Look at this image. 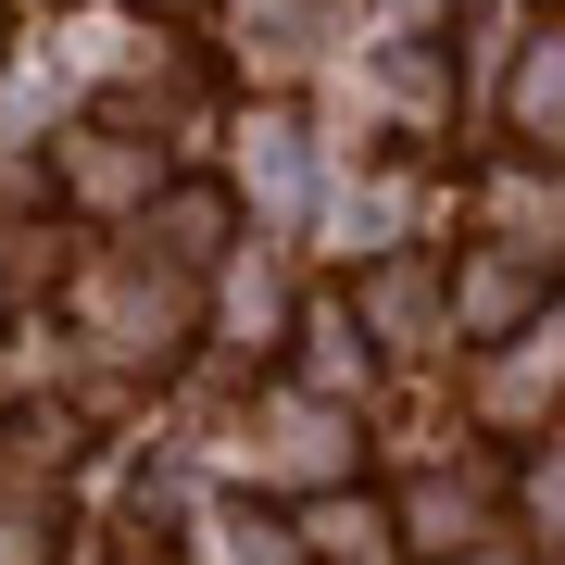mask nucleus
<instances>
[{
	"label": "nucleus",
	"mask_w": 565,
	"mask_h": 565,
	"mask_svg": "<svg viewBox=\"0 0 565 565\" xmlns=\"http://www.w3.org/2000/svg\"><path fill=\"white\" fill-rule=\"evenodd\" d=\"M315 541H327V553H390V515H377V503H327Z\"/></svg>",
	"instance_id": "nucleus-1"
},
{
	"label": "nucleus",
	"mask_w": 565,
	"mask_h": 565,
	"mask_svg": "<svg viewBox=\"0 0 565 565\" xmlns=\"http://www.w3.org/2000/svg\"><path fill=\"white\" fill-rule=\"evenodd\" d=\"M527 126H565V51L527 63Z\"/></svg>",
	"instance_id": "nucleus-2"
},
{
	"label": "nucleus",
	"mask_w": 565,
	"mask_h": 565,
	"mask_svg": "<svg viewBox=\"0 0 565 565\" xmlns=\"http://www.w3.org/2000/svg\"><path fill=\"white\" fill-rule=\"evenodd\" d=\"M541 527H565V465H541Z\"/></svg>",
	"instance_id": "nucleus-3"
}]
</instances>
